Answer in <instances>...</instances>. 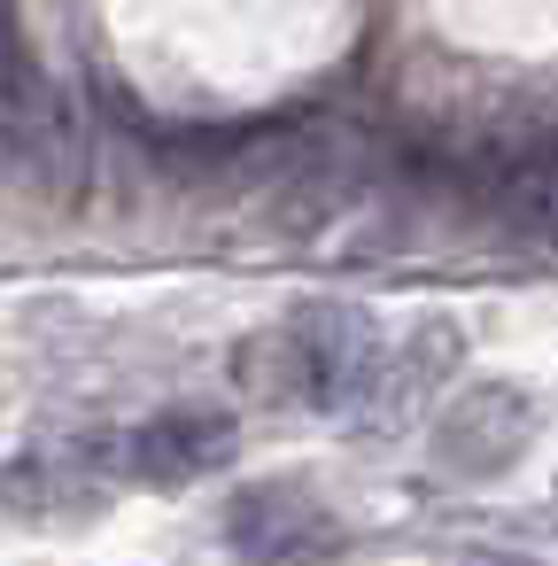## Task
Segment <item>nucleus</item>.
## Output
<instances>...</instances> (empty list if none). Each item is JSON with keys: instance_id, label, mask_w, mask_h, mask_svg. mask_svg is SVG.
<instances>
[{"instance_id": "nucleus-3", "label": "nucleus", "mask_w": 558, "mask_h": 566, "mask_svg": "<svg viewBox=\"0 0 558 566\" xmlns=\"http://www.w3.org/2000/svg\"><path fill=\"white\" fill-rule=\"evenodd\" d=\"M225 535H233V551H256V558H295V551H326L334 543L326 527H310V504L295 489H249L225 512Z\"/></svg>"}, {"instance_id": "nucleus-2", "label": "nucleus", "mask_w": 558, "mask_h": 566, "mask_svg": "<svg viewBox=\"0 0 558 566\" xmlns=\"http://www.w3.org/2000/svg\"><path fill=\"white\" fill-rule=\"evenodd\" d=\"M527 434H535V403H527L512 380H488L481 396H465V403L450 411L442 450H450V465H465V473H496V465L519 458Z\"/></svg>"}, {"instance_id": "nucleus-1", "label": "nucleus", "mask_w": 558, "mask_h": 566, "mask_svg": "<svg viewBox=\"0 0 558 566\" xmlns=\"http://www.w3.org/2000/svg\"><path fill=\"white\" fill-rule=\"evenodd\" d=\"M233 450V419L225 411H164L125 442V473L148 489H187L202 473H218Z\"/></svg>"}, {"instance_id": "nucleus-4", "label": "nucleus", "mask_w": 558, "mask_h": 566, "mask_svg": "<svg viewBox=\"0 0 558 566\" xmlns=\"http://www.w3.org/2000/svg\"><path fill=\"white\" fill-rule=\"evenodd\" d=\"M550 233H558V226H550Z\"/></svg>"}]
</instances>
